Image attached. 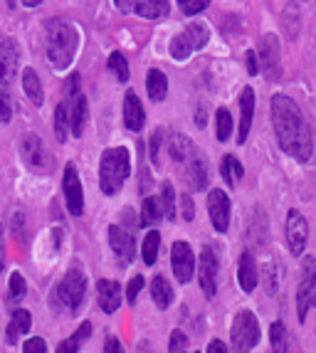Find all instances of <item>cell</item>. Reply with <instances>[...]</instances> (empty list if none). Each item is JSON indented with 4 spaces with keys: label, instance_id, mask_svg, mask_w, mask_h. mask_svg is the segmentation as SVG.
Wrapping results in <instances>:
<instances>
[{
    "label": "cell",
    "instance_id": "5",
    "mask_svg": "<svg viewBox=\"0 0 316 353\" xmlns=\"http://www.w3.org/2000/svg\"><path fill=\"white\" fill-rule=\"evenodd\" d=\"M208 40H210V30H208V25L190 23L181 35L173 37V42H170V57L176 59V62H183V59H188L193 52L203 50L205 45H208Z\"/></svg>",
    "mask_w": 316,
    "mask_h": 353
},
{
    "label": "cell",
    "instance_id": "50",
    "mask_svg": "<svg viewBox=\"0 0 316 353\" xmlns=\"http://www.w3.org/2000/svg\"><path fill=\"white\" fill-rule=\"evenodd\" d=\"M208 351H210V353H225V351H228V346H225L223 341H213L210 346H208Z\"/></svg>",
    "mask_w": 316,
    "mask_h": 353
},
{
    "label": "cell",
    "instance_id": "19",
    "mask_svg": "<svg viewBox=\"0 0 316 353\" xmlns=\"http://www.w3.org/2000/svg\"><path fill=\"white\" fill-rule=\"evenodd\" d=\"M97 299L104 314H114L121 306V287L114 279H99L97 284Z\"/></svg>",
    "mask_w": 316,
    "mask_h": 353
},
{
    "label": "cell",
    "instance_id": "9",
    "mask_svg": "<svg viewBox=\"0 0 316 353\" xmlns=\"http://www.w3.org/2000/svg\"><path fill=\"white\" fill-rule=\"evenodd\" d=\"M257 70L262 72L270 82H277L282 77V50H279V40L275 35H264L262 42L257 45Z\"/></svg>",
    "mask_w": 316,
    "mask_h": 353
},
{
    "label": "cell",
    "instance_id": "32",
    "mask_svg": "<svg viewBox=\"0 0 316 353\" xmlns=\"http://www.w3.org/2000/svg\"><path fill=\"white\" fill-rule=\"evenodd\" d=\"M89 334H92V324H89V321H84V324L70 336V341H62V343H59L57 351H62V353H67V351H79V346H82V343L87 341Z\"/></svg>",
    "mask_w": 316,
    "mask_h": 353
},
{
    "label": "cell",
    "instance_id": "24",
    "mask_svg": "<svg viewBox=\"0 0 316 353\" xmlns=\"http://www.w3.org/2000/svg\"><path fill=\"white\" fill-rule=\"evenodd\" d=\"M151 299L158 309H168L173 304V287H170L164 274H156L151 279Z\"/></svg>",
    "mask_w": 316,
    "mask_h": 353
},
{
    "label": "cell",
    "instance_id": "7",
    "mask_svg": "<svg viewBox=\"0 0 316 353\" xmlns=\"http://www.w3.org/2000/svg\"><path fill=\"white\" fill-rule=\"evenodd\" d=\"M230 339L237 351H252L259 341V321L257 316L247 309L235 314L233 329H230Z\"/></svg>",
    "mask_w": 316,
    "mask_h": 353
},
{
    "label": "cell",
    "instance_id": "12",
    "mask_svg": "<svg viewBox=\"0 0 316 353\" xmlns=\"http://www.w3.org/2000/svg\"><path fill=\"white\" fill-rule=\"evenodd\" d=\"M170 267H173V274H176V279L181 284H188L193 279L195 254L188 242H183V240L173 242V248H170Z\"/></svg>",
    "mask_w": 316,
    "mask_h": 353
},
{
    "label": "cell",
    "instance_id": "3",
    "mask_svg": "<svg viewBox=\"0 0 316 353\" xmlns=\"http://www.w3.org/2000/svg\"><path fill=\"white\" fill-rule=\"evenodd\" d=\"M131 173V156L129 148L114 146L101 153L99 161V188L104 195H117L121 190L124 181Z\"/></svg>",
    "mask_w": 316,
    "mask_h": 353
},
{
    "label": "cell",
    "instance_id": "10",
    "mask_svg": "<svg viewBox=\"0 0 316 353\" xmlns=\"http://www.w3.org/2000/svg\"><path fill=\"white\" fill-rule=\"evenodd\" d=\"M176 165L181 168L183 178L188 181L190 190H205L208 188V165H205V161L198 156L195 146L190 148V151L183 153V156H178Z\"/></svg>",
    "mask_w": 316,
    "mask_h": 353
},
{
    "label": "cell",
    "instance_id": "36",
    "mask_svg": "<svg viewBox=\"0 0 316 353\" xmlns=\"http://www.w3.org/2000/svg\"><path fill=\"white\" fill-rule=\"evenodd\" d=\"M109 70L114 72L119 82H129V62L121 52H112L109 54Z\"/></svg>",
    "mask_w": 316,
    "mask_h": 353
},
{
    "label": "cell",
    "instance_id": "2",
    "mask_svg": "<svg viewBox=\"0 0 316 353\" xmlns=\"http://www.w3.org/2000/svg\"><path fill=\"white\" fill-rule=\"evenodd\" d=\"M47 35V59L52 62L55 70H67L79 48V35L65 20H50L45 28Z\"/></svg>",
    "mask_w": 316,
    "mask_h": 353
},
{
    "label": "cell",
    "instance_id": "1",
    "mask_svg": "<svg viewBox=\"0 0 316 353\" xmlns=\"http://www.w3.org/2000/svg\"><path fill=\"white\" fill-rule=\"evenodd\" d=\"M272 126H275L277 143L287 156L297 159L299 163H306L311 159L314 143H311V129L304 112L299 109L294 99L284 94L272 97Z\"/></svg>",
    "mask_w": 316,
    "mask_h": 353
},
{
    "label": "cell",
    "instance_id": "40",
    "mask_svg": "<svg viewBox=\"0 0 316 353\" xmlns=\"http://www.w3.org/2000/svg\"><path fill=\"white\" fill-rule=\"evenodd\" d=\"M144 284H146V279L141 277V274L131 277L129 287H126V299H129V304H136V299H139V294H141V289H144Z\"/></svg>",
    "mask_w": 316,
    "mask_h": 353
},
{
    "label": "cell",
    "instance_id": "51",
    "mask_svg": "<svg viewBox=\"0 0 316 353\" xmlns=\"http://www.w3.org/2000/svg\"><path fill=\"white\" fill-rule=\"evenodd\" d=\"M20 3H23L25 8H37L42 3V0H20Z\"/></svg>",
    "mask_w": 316,
    "mask_h": 353
},
{
    "label": "cell",
    "instance_id": "44",
    "mask_svg": "<svg viewBox=\"0 0 316 353\" xmlns=\"http://www.w3.org/2000/svg\"><path fill=\"white\" fill-rule=\"evenodd\" d=\"M170 351H186L188 348V339L186 334H181V331H173L170 334V343H168Z\"/></svg>",
    "mask_w": 316,
    "mask_h": 353
},
{
    "label": "cell",
    "instance_id": "49",
    "mask_svg": "<svg viewBox=\"0 0 316 353\" xmlns=\"http://www.w3.org/2000/svg\"><path fill=\"white\" fill-rule=\"evenodd\" d=\"M114 3H117V8L121 12H131V10H134V6H136V0H114Z\"/></svg>",
    "mask_w": 316,
    "mask_h": 353
},
{
    "label": "cell",
    "instance_id": "34",
    "mask_svg": "<svg viewBox=\"0 0 316 353\" xmlns=\"http://www.w3.org/2000/svg\"><path fill=\"white\" fill-rule=\"evenodd\" d=\"M25 294H28V282L20 272H12L8 279V296H10V301H23Z\"/></svg>",
    "mask_w": 316,
    "mask_h": 353
},
{
    "label": "cell",
    "instance_id": "39",
    "mask_svg": "<svg viewBox=\"0 0 316 353\" xmlns=\"http://www.w3.org/2000/svg\"><path fill=\"white\" fill-rule=\"evenodd\" d=\"M161 143H164V131H153L151 134V163L156 165H161Z\"/></svg>",
    "mask_w": 316,
    "mask_h": 353
},
{
    "label": "cell",
    "instance_id": "20",
    "mask_svg": "<svg viewBox=\"0 0 316 353\" xmlns=\"http://www.w3.org/2000/svg\"><path fill=\"white\" fill-rule=\"evenodd\" d=\"M67 109H70V131L79 139L84 134V124H87L89 117V104L84 94H75L67 101Z\"/></svg>",
    "mask_w": 316,
    "mask_h": 353
},
{
    "label": "cell",
    "instance_id": "43",
    "mask_svg": "<svg viewBox=\"0 0 316 353\" xmlns=\"http://www.w3.org/2000/svg\"><path fill=\"white\" fill-rule=\"evenodd\" d=\"M79 82H82V77H79V72H72V74L67 77V82H65V94H67V97L79 94Z\"/></svg>",
    "mask_w": 316,
    "mask_h": 353
},
{
    "label": "cell",
    "instance_id": "45",
    "mask_svg": "<svg viewBox=\"0 0 316 353\" xmlns=\"http://www.w3.org/2000/svg\"><path fill=\"white\" fill-rule=\"evenodd\" d=\"M193 215H195L193 201H190V195L186 193V195H183V198H181V218L190 223V220H193Z\"/></svg>",
    "mask_w": 316,
    "mask_h": 353
},
{
    "label": "cell",
    "instance_id": "28",
    "mask_svg": "<svg viewBox=\"0 0 316 353\" xmlns=\"http://www.w3.org/2000/svg\"><path fill=\"white\" fill-rule=\"evenodd\" d=\"M161 218H164V208H161V198H153V195L144 198V203H141V220H139L141 228H151V225H153V223H158Z\"/></svg>",
    "mask_w": 316,
    "mask_h": 353
},
{
    "label": "cell",
    "instance_id": "41",
    "mask_svg": "<svg viewBox=\"0 0 316 353\" xmlns=\"http://www.w3.org/2000/svg\"><path fill=\"white\" fill-rule=\"evenodd\" d=\"M12 119V104L10 99H8V94L0 89V124H8Z\"/></svg>",
    "mask_w": 316,
    "mask_h": 353
},
{
    "label": "cell",
    "instance_id": "14",
    "mask_svg": "<svg viewBox=\"0 0 316 353\" xmlns=\"http://www.w3.org/2000/svg\"><path fill=\"white\" fill-rule=\"evenodd\" d=\"M109 245H112L114 254L121 259L124 265H131L136 259V240H134V232L121 225H112L109 228Z\"/></svg>",
    "mask_w": 316,
    "mask_h": 353
},
{
    "label": "cell",
    "instance_id": "6",
    "mask_svg": "<svg viewBox=\"0 0 316 353\" xmlns=\"http://www.w3.org/2000/svg\"><path fill=\"white\" fill-rule=\"evenodd\" d=\"M316 306V257H304L302 262V279L297 287V314L304 324L309 312Z\"/></svg>",
    "mask_w": 316,
    "mask_h": 353
},
{
    "label": "cell",
    "instance_id": "29",
    "mask_svg": "<svg viewBox=\"0 0 316 353\" xmlns=\"http://www.w3.org/2000/svg\"><path fill=\"white\" fill-rule=\"evenodd\" d=\"M220 176H223V181L228 183L230 188H235L242 181V176H245V168H242V163L235 156H225L223 163H220Z\"/></svg>",
    "mask_w": 316,
    "mask_h": 353
},
{
    "label": "cell",
    "instance_id": "16",
    "mask_svg": "<svg viewBox=\"0 0 316 353\" xmlns=\"http://www.w3.org/2000/svg\"><path fill=\"white\" fill-rule=\"evenodd\" d=\"M208 212H210L213 228L217 232H228L230 228V198L225 190L215 188L208 195Z\"/></svg>",
    "mask_w": 316,
    "mask_h": 353
},
{
    "label": "cell",
    "instance_id": "18",
    "mask_svg": "<svg viewBox=\"0 0 316 353\" xmlns=\"http://www.w3.org/2000/svg\"><path fill=\"white\" fill-rule=\"evenodd\" d=\"M124 124L129 131H136V134L146 124V112H144V104L136 97V92H126V97H124Z\"/></svg>",
    "mask_w": 316,
    "mask_h": 353
},
{
    "label": "cell",
    "instance_id": "21",
    "mask_svg": "<svg viewBox=\"0 0 316 353\" xmlns=\"http://www.w3.org/2000/svg\"><path fill=\"white\" fill-rule=\"evenodd\" d=\"M252 114H255V92L247 87L240 97V126H237V143L247 141V134H250V126H252Z\"/></svg>",
    "mask_w": 316,
    "mask_h": 353
},
{
    "label": "cell",
    "instance_id": "23",
    "mask_svg": "<svg viewBox=\"0 0 316 353\" xmlns=\"http://www.w3.org/2000/svg\"><path fill=\"white\" fill-rule=\"evenodd\" d=\"M23 92L30 101L35 106H42L45 104V89H42V82H40V74L35 70H25L23 72Z\"/></svg>",
    "mask_w": 316,
    "mask_h": 353
},
{
    "label": "cell",
    "instance_id": "26",
    "mask_svg": "<svg viewBox=\"0 0 316 353\" xmlns=\"http://www.w3.org/2000/svg\"><path fill=\"white\" fill-rule=\"evenodd\" d=\"M30 326H32V314L25 312V309H15L10 319V326H8V343H15L18 341V336L28 334Z\"/></svg>",
    "mask_w": 316,
    "mask_h": 353
},
{
    "label": "cell",
    "instance_id": "15",
    "mask_svg": "<svg viewBox=\"0 0 316 353\" xmlns=\"http://www.w3.org/2000/svg\"><path fill=\"white\" fill-rule=\"evenodd\" d=\"M306 237H309V225L306 218L299 210H289L287 215V242H289V252L294 257L304 252L306 248Z\"/></svg>",
    "mask_w": 316,
    "mask_h": 353
},
{
    "label": "cell",
    "instance_id": "17",
    "mask_svg": "<svg viewBox=\"0 0 316 353\" xmlns=\"http://www.w3.org/2000/svg\"><path fill=\"white\" fill-rule=\"evenodd\" d=\"M198 279L205 296H215L217 292V257L210 248H203L198 259Z\"/></svg>",
    "mask_w": 316,
    "mask_h": 353
},
{
    "label": "cell",
    "instance_id": "46",
    "mask_svg": "<svg viewBox=\"0 0 316 353\" xmlns=\"http://www.w3.org/2000/svg\"><path fill=\"white\" fill-rule=\"evenodd\" d=\"M6 259H8V250H6V232H3V225H0V274L6 270Z\"/></svg>",
    "mask_w": 316,
    "mask_h": 353
},
{
    "label": "cell",
    "instance_id": "30",
    "mask_svg": "<svg viewBox=\"0 0 316 353\" xmlns=\"http://www.w3.org/2000/svg\"><path fill=\"white\" fill-rule=\"evenodd\" d=\"M55 136H57L59 143H65L67 136H70V109H67V101L57 104V109H55Z\"/></svg>",
    "mask_w": 316,
    "mask_h": 353
},
{
    "label": "cell",
    "instance_id": "27",
    "mask_svg": "<svg viewBox=\"0 0 316 353\" xmlns=\"http://www.w3.org/2000/svg\"><path fill=\"white\" fill-rule=\"evenodd\" d=\"M168 0H136L134 10L139 12L141 18H148V20H158V18H166L168 15Z\"/></svg>",
    "mask_w": 316,
    "mask_h": 353
},
{
    "label": "cell",
    "instance_id": "22",
    "mask_svg": "<svg viewBox=\"0 0 316 353\" xmlns=\"http://www.w3.org/2000/svg\"><path fill=\"white\" fill-rule=\"evenodd\" d=\"M237 282H240L242 292H255L259 282V274H257V265H255V259H252L250 252H245L240 257V265H237Z\"/></svg>",
    "mask_w": 316,
    "mask_h": 353
},
{
    "label": "cell",
    "instance_id": "37",
    "mask_svg": "<svg viewBox=\"0 0 316 353\" xmlns=\"http://www.w3.org/2000/svg\"><path fill=\"white\" fill-rule=\"evenodd\" d=\"M270 339H272V348H275V351H287L289 348L287 329H284L282 321H275V324L270 326Z\"/></svg>",
    "mask_w": 316,
    "mask_h": 353
},
{
    "label": "cell",
    "instance_id": "35",
    "mask_svg": "<svg viewBox=\"0 0 316 353\" xmlns=\"http://www.w3.org/2000/svg\"><path fill=\"white\" fill-rule=\"evenodd\" d=\"M161 208H164V215L168 220H176L178 210H176V193H173V185L164 183L161 185Z\"/></svg>",
    "mask_w": 316,
    "mask_h": 353
},
{
    "label": "cell",
    "instance_id": "42",
    "mask_svg": "<svg viewBox=\"0 0 316 353\" xmlns=\"http://www.w3.org/2000/svg\"><path fill=\"white\" fill-rule=\"evenodd\" d=\"M23 351H25V353H45V351H47L45 339H40V336H35V339H30V341H25V343H23Z\"/></svg>",
    "mask_w": 316,
    "mask_h": 353
},
{
    "label": "cell",
    "instance_id": "33",
    "mask_svg": "<svg viewBox=\"0 0 316 353\" xmlns=\"http://www.w3.org/2000/svg\"><path fill=\"white\" fill-rule=\"evenodd\" d=\"M233 114L228 109H217L215 114V136L217 141H228L230 136H233Z\"/></svg>",
    "mask_w": 316,
    "mask_h": 353
},
{
    "label": "cell",
    "instance_id": "25",
    "mask_svg": "<svg viewBox=\"0 0 316 353\" xmlns=\"http://www.w3.org/2000/svg\"><path fill=\"white\" fill-rule=\"evenodd\" d=\"M146 89H148V97H151L153 101H164L166 94H168V77H166V72L164 70H148Z\"/></svg>",
    "mask_w": 316,
    "mask_h": 353
},
{
    "label": "cell",
    "instance_id": "47",
    "mask_svg": "<svg viewBox=\"0 0 316 353\" xmlns=\"http://www.w3.org/2000/svg\"><path fill=\"white\" fill-rule=\"evenodd\" d=\"M245 59H247V72H250V74H257V57H255V52H252V50H250V52H247L245 54Z\"/></svg>",
    "mask_w": 316,
    "mask_h": 353
},
{
    "label": "cell",
    "instance_id": "48",
    "mask_svg": "<svg viewBox=\"0 0 316 353\" xmlns=\"http://www.w3.org/2000/svg\"><path fill=\"white\" fill-rule=\"evenodd\" d=\"M104 351H121V343H119L117 336H109L104 343Z\"/></svg>",
    "mask_w": 316,
    "mask_h": 353
},
{
    "label": "cell",
    "instance_id": "13",
    "mask_svg": "<svg viewBox=\"0 0 316 353\" xmlns=\"http://www.w3.org/2000/svg\"><path fill=\"white\" fill-rule=\"evenodd\" d=\"M20 70V50L15 45V40L0 35V84L8 87V84L15 79Z\"/></svg>",
    "mask_w": 316,
    "mask_h": 353
},
{
    "label": "cell",
    "instance_id": "4",
    "mask_svg": "<svg viewBox=\"0 0 316 353\" xmlns=\"http://www.w3.org/2000/svg\"><path fill=\"white\" fill-rule=\"evenodd\" d=\"M84 294H87V277L79 267H70L67 274L62 277V282L55 289V299L57 304L65 309V312L75 314L84 301Z\"/></svg>",
    "mask_w": 316,
    "mask_h": 353
},
{
    "label": "cell",
    "instance_id": "8",
    "mask_svg": "<svg viewBox=\"0 0 316 353\" xmlns=\"http://www.w3.org/2000/svg\"><path fill=\"white\" fill-rule=\"evenodd\" d=\"M20 153H23L28 168L37 173H50L55 168V156L47 151L45 141L37 134H25L20 141Z\"/></svg>",
    "mask_w": 316,
    "mask_h": 353
},
{
    "label": "cell",
    "instance_id": "38",
    "mask_svg": "<svg viewBox=\"0 0 316 353\" xmlns=\"http://www.w3.org/2000/svg\"><path fill=\"white\" fill-rule=\"evenodd\" d=\"M208 3L210 0H178V6H181V10L186 15H198V12H203L208 8Z\"/></svg>",
    "mask_w": 316,
    "mask_h": 353
},
{
    "label": "cell",
    "instance_id": "31",
    "mask_svg": "<svg viewBox=\"0 0 316 353\" xmlns=\"http://www.w3.org/2000/svg\"><path fill=\"white\" fill-rule=\"evenodd\" d=\"M158 250H161V235H158V230H151V232L144 237V245H141V257H144V262H146L148 267L156 265Z\"/></svg>",
    "mask_w": 316,
    "mask_h": 353
},
{
    "label": "cell",
    "instance_id": "11",
    "mask_svg": "<svg viewBox=\"0 0 316 353\" xmlns=\"http://www.w3.org/2000/svg\"><path fill=\"white\" fill-rule=\"evenodd\" d=\"M62 193H65V203L70 215L79 218L84 212V190H82V181H79V173H77L75 163L65 165V173H62Z\"/></svg>",
    "mask_w": 316,
    "mask_h": 353
}]
</instances>
